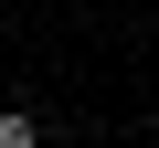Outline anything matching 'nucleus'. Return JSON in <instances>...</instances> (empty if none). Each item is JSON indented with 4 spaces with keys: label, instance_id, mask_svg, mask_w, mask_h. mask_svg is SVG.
<instances>
[{
    "label": "nucleus",
    "instance_id": "f257e3e1",
    "mask_svg": "<svg viewBox=\"0 0 159 148\" xmlns=\"http://www.w3.org/2000/svg\"><path fill=\"white\" fill-rule=\"evenodd\" d=\"M0 148H43V127H32V106H0Z\"/></svg>",
    "mask_w": 159,
    "mask_h": 148
}]
</instances>
